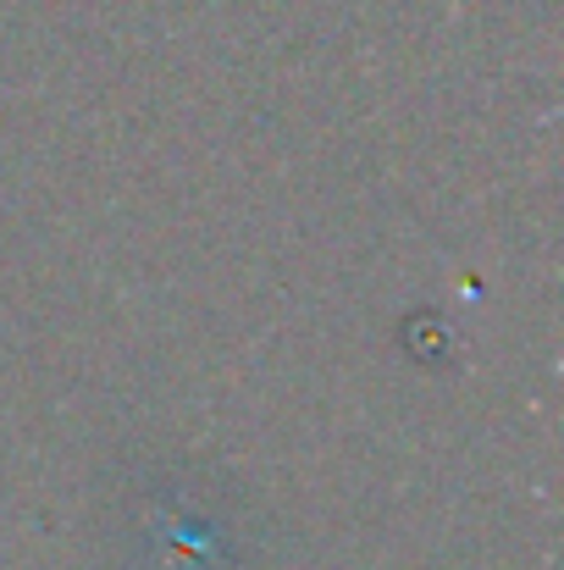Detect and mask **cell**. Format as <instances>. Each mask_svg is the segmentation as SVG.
Instances as JSON below:
<instances>
[{"label": "cell", "mask_w": 564, "mask_h": 570, "mask_svg": "<svg viewBox=\"0 0 564 570\" xmlns=\"http://www.w3.org/2000/svg\"><path fill=\"white\" fill-rule=\"evenodd\" d=\"M133 549L128 566L139 570H255L244 515H227L216 504V488L199 482H156L145 504L128 510Z\"/></svg>", "instance_id": "1"}]
</instances>
